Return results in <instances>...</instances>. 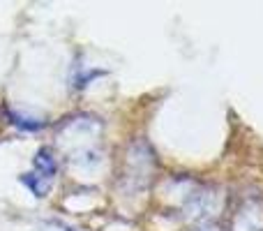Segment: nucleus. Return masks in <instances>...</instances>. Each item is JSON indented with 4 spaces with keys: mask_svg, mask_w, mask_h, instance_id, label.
<instances>
[{
    "mask_svg": "<svg viewBox=\"0 0 263 231\" xmlns=\"http://www.w3.org/2000/svg\"><path fill=\"white\" fill-rule=\"evenodd\" d=\"M155 169V159L150 153V146L143 141H136L127 153V164H125V181L129 183L132 190H143L150 183V173Z\"/></svg>",
    "mask_w": 263,
    "mask_h": 231,
    "instance_id": "f257e3e1",
    "label": "nucleus"
},
{
    "mask_svg": "<svg viewBox=\"0 0 263 231\" xmlns=\"http://www.w3.org/2000/svg\"><path fill=\"white\" fill-rule=\"evenodd\" d=\"M32 164H35V173L49 178V181H53V176L58 173V162H55L53 153H51L49 148H40V150H37Z\"/></svg>",
    "mask_w": 263,
    "mask_h": 231,
    "instance_id": "f03ea898",
    "label": "nucleus"
},
{
    "mask_svg": "<svg viewBox=\"0 0 263 231\" xmlns=\"http://www.w3.org/2000/svg\"><path fill=\"white\" fill-rule=\"evenodd\" d=\"M21 183L28 187V190L32 192L35 197H46V192L51 190V181L44 176H40V173H23L21 176Z\"/></svg>",
    "mask_w": 263,
    "mask_h": 231,
    "instance_id": "7ed1b4c3",
    "label": "nucleus"
},
{
    "mask_svg": "<svg viewBox=\"0 0 263 231\" xmlns=\"http://www.w3.org/2000/svg\"><path fill=\"white\" fill-rule=\"evenodd\" d=\"M7 120L12 122V125H16L18 130H23V132H37V130H42V127H44V122H42V120L21 116V114H16V111H7Z\"/></svg>",
    "mask_w": 263,
    "mask_h": 231,
    "instance_id": "20e7f679",
    "label": "nucleus"
},
{
    "mask_svg": "<svg viewBox=\"0 0 263 231\" xmlns=\"http://www.w3.org/2000/svg\"><path fill=\"white\" fill-rule=\"evenodd\" d=\"M196 231H219V229L213 227V224H205V227H201V229H196Z\"/></svg>",
    "mask_w": 263,
    "mask_h": 231,
    "instance_id": "39448f33",
    "label": "nucleus"
},
{
    "mask_svg": "<svg viewBox=\"0 0 263 231\" xmlns=\"http://www.w3.org/2000/svg\"><path fill=\"white\" fill-rule=\"evenodd\" d=\"M60 231H74V229H69V227H60Z\"/></svg>",
    "mask_w": 263,
    "mask_h": 231,
    "instance_id": "423d86ee",
    "label": "nucleus"
}]
</instances>
